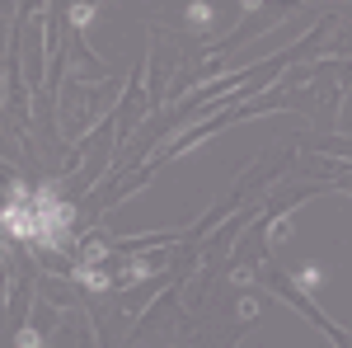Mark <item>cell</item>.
Returning <instances> with one entry per match:
<instances>
[{
  "mask_svg": "<svg viewBox=\"0 0 352 348\" xmlns=\"http://www.w3.org/2000/svg\"><path fill=\"white\" fill-rule=\"evenodd\" d=\"M71 203H61L52 188H33V245L38 249H56V245H66L71 236Z\"/></svg>",
  "mask_w": 352,
  "mask_h": 348,
  "instance_id": "obj_1",
  "label": "cell"
},
{
  "mask_svg": "<svg viewBox=\"0 0 352 348\" xmlns=\"http://www.w3.org/2000/svg\"><path fill=\"white\" fill-rule=\"evenodd\" d=\"M76 283H80V287H89V292H104V287H109V278H104L94 264H76Z\"/></svg>",
  "mask_w": 352,
  "mask_h": 348,
  "instance_id": "obj_2",
  "label": "cell"
},
{
  "mask_svg": "<svg viewBox=\"0 0 352 348\" xmlns=\"http://www.w3.org/2000/svg\"><path fill=\"white\" fill-rule=\"evenodd\" d=\"M320 278H324V268H320V264H310V268H300V273H296V283L305 287V292H315V287H320Z\"/></svg>",
  "mask_w": 352,
  "mask_h": 348,
  "instance_id": "obj_3",
  "label": "cell"
},
{
  "mask_svg": "<svg viewBox=\"0 0 352 348\" xmlns=\"http://www.w3.org/2000/svg\"><path fill=\"white\" fill-rule=\"evenodd\" d=\"M14 348H43V334H38L33 325H24V329L14 334Z\"/></svg>",
  "mask_w": 352,
  "mask_h": 348,
  "instance_id": "obj_4",
  "label": "cell"
},
{
  "mask_svg": "<svg viewBox=\"0 0 352 348\" xmlns=\"http://www.w3.org/2000/svg\"><path fill=\"white\" fill-rule=\"evenodd\" d=\"M212 5H188V24H212Z\"/></svg>",
  "mask_w": 352,
  "mask_h": 348,
  "instance_id": "obj_5",
  "label": "cell"
},
{
  "mask_svg": "<svg viewBox=\"0 0 352 348\" xmlns=\"http://www.w3.org/2000/svg\"><path fill=\"white\" fill-rule=\"evenodd\" d=\"M94 19V5H80V10H71V24H89Z\"/></svg>",
  "mask_w": 352,
  "mask_h": 348,
  "instance_id": "obj_6",
  "label": "cell"
}]
</instances>
